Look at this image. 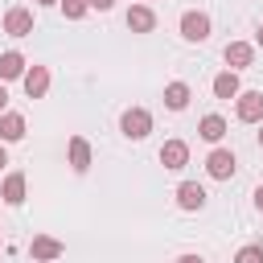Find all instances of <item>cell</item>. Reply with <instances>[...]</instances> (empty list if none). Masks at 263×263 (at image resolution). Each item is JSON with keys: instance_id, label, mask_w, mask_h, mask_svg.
Instances as JSON below:
<instances>
[{"instance_id": "6da1fadb", "label": "cell", "mask_w": 263, "mask_h": 263, "mask_svg": "<svg viewBox=\"0 0 263 263\" xmlns=\"http://www.w3.org/2000/svg\"><path fill=\"white\" fill-rule=\"evenodd\" d=\"M119 132H123L127 140H144V136L152 132V111H144V107H127V111L119 115Z\"/></svg>"}, {"instance_id": "7a4b0ae2", "label": "cell", "mask_w": 263, "mask_h": 263, "mask_svg": "<svg viewBox=\"0 0 263 263\" xmlns=\"http://www.w3.org/2000/svg\"><path fill=\"white\" fill-rule=\"evenodd\" d=\"M234 115L242 123H263V90H238L234 95Z\"/></svg>"}, {"instance_id": "3957f363", "label": "cell", "mask_w": 263, "mask_h": 263, "mask_svg": "<svg viewBox=\"0 0 263 263\" xmlns=\"http://www.w3.org/2000/svg\"><path fill=\"white\" fill-rule=\"evenodd\" d=\"M234 168H238V160H234V152H230V148H214V152L205 156V173H210L214 181H230V177H234Z\"/></svg>"}, {"instance_id": "277c9868", "label": "cell", "mask_w": 263, "mask_h": 263, "mask_svg": "<svg viewBox=\"0 0 263 263\" xmlns=\"http://www.w3.org/2000/svg\"><path fill=\"white\" fill-rule=\"evenodd\" d=\"M21 82H25L29 99H45V90H49V66H25Z\"/></svg>"}, {"instance_id": "5b68a950", "label": "cell", "mask_w": 263, "mask_h": 263, "mask_svg": "<svg viewBox=\"0 0 263 263\" xmlns=\"http://www.w3.org/2000/svg\"><path fill=\"white\" fill-rule=\"evenodd\" d=\"M181 37H185V41H205V37H210V16L197 12V8L185 12V16H181Z\"/></svg>"}, {"instance_id": "8992f818", "label": "cell", "mask_w": 263, "mask_h": 263, "mask_svg": "<svg viewBox=\"0 0 263 263\" xmlns=\"http://www.w3.org/2000/svg\"><path fill=\"white\" fill-rule=\"evenodd\" d=\"M160 164L173 168V173L185 168V164H189V144H185V140H164V144H160Z\"/></svg>"}, {"instance_id": "52a82bcc", "label": "cell", "mask_w": 263, "mask_h": 263, "mask_svg": "<svg viewBox=\"0 0 263 263\" xmlns=\"http://www.w3.org/2000/svg\"><path fill=\"white\" fill-rule=\"evenodd\" d=\"M4 33L8 37H29L33 33V12L29 8H8L4 12Z\"/></svg>"}, {"instance_id": "ba28073f", "label": "cell", "mask_w": 263, "mask_h": 263, "mask_svg": "<svg viewBox=\"0 0 263 263\" xmlns=\"http://www.w3.org/2000/svg\"><path fill=\"white\" fill-rule=\"evenodd\" d=\"M25 140V115L21 111H0V144Z\"/></svg>"}, {"instance_id": "9c48e42d", "label": "cell", "mask_w": 263, "mask_h": 263, "mask_svg": "<svg viewBox=\"0 0 263 263\" xmlns=\"http://www.w3.org/2000/svg\"><path fill=\"white\" fill-rule=\"evenodd\" d=\"M222 58H226V66H230V70H247V66L255 62V45H251V41H230Z\"/></svg>"}, {"instance_id": "30bf717a", "label": "cell", "mask_w": 263, "mask_h": 263, "mask_svg": "<svg viewBox=\"0 0 263 263\" xmlns=\"http://www.w3.org/2000/svg\"><path fill=\"white\" fill-rule=\"evenodd\" d=\"M66 152H70V168H74V173H86V168H90V140H86V136H70Z\"/></svg>"}, {"instance_id": "8fae6325", "label": "cell", "mask_w": 263, "mask_h": 263, "mask_svg": "<svg viewBox=\"0 0 263 263\" xmlns=\"http://www.w3.org/2000/svg\"><path fill=\"white\" fill-rule=\"evenodd\" d=\"M177 205L189 210V214L201 210V205H205V189H201L197 181H181V185H177Z\"/></svg>"}, {"instance_id": "7c38bea8", "label": "cell", "mask_w": 263, "mask_h": 263, "mask_svg": "<svg viewBox=\"0 0 263 263\" xmlns=\"http://www.w3.org/2000/svg\"><path fill=\"white\" fill-rule=\"evenodd\" d=\"M127 29H132V33H152V29H156V12H152L148 4H132V8H127Z\"/></svg>"}, {"instance_id": "4fadbf2b", "label": "cell", "mask_w": 263, "mask_h": 263, "mask_svg": "<svg viewBox=\"0 0 263 263\" xmlns=\"http://www.w3.org/2000/svg\"><path fill=\"white\" fill-rule=\"evenodd\" d=\"M29 251H33V259H37V263H53V259H62V251H66V247H62L58 238H49V234H37Z\"/></svg>"}, {"instance_id": "5bb4252c", "label": "cell", "mask_w": 263, "mask_h": 263, "mask_svg": "<svg viewBox=\"0 0 263 263\" xmlns=\"http://www.w3.org/2000/svg\"><path fill=\"white\" fill-rule=\"evenodd\" d=\"M25 189H29L25 173H8V177H4V185H0V197H4L8 205H21V201H25Z\"/></svg>"}, {"instance_id": "9a60e30c", "label": "cell", "mask_w": 263, "mask_h": 263, "mask_svg": "<svg viewBox=\"0 0 263 263\" xmlns=\"http://www.w3.org/2000/svg\"><path fill=\"white\" fill-rule=\"evenodd\" d=\"M25 53H16V49H4L0 53V82H12V78H21L25 74Z\"/></svg>"}, {"instance_id": "2e32d148", "label": "cell", "mask_w": 263, "mask_h": 263, "mask_svg": "<svg viewBox=\"0 0 263 263\" xmlns=\"http://www.w3.org/2000/svg\"><path fill=\"white\" fill-rule=\"evenodd\" d=\"M189 99H193L189 82H168V86H164V107H168V111H185Z\"/></svg>"}, {"instance_id": "e0dca14e", "label": "cell", "mask_w": 263, "mask_h": 263, "mask_svg": "<svg viewBox=\"0 0 263 263\" xmlns=\"http://www.w3.org/2000/svg\"><path fill=\"white\" fill-rule=\"evenodd\" d=\"M242 86H238V70H222L218 78H214V95L218 99H234Z\"/></svg>"}, {"instance_id": "ac0fdd59", "label": "cell", "mask_w": 263, "mask_h": 263, "mask_svg": "<svg viewBox=\"0 0 263 263\" xmlns=\"http://www.w3.org/2000/svg\"><path fill=\"white\" fill-rule=\"evenodd\" d=\"M197 136L210 140V144H218V140L226 136V119H222V115H205V119L197 123Z\"/></svg>"}, {"instance_id": "d6986e66", "label": "cell", "mask_w": 263, "mask_h": 263, "mask_svg": "<svg viewBox=\"0 0 263 263\" xmlns=\"http://www.w3.org/2000/svg\"><path fill=\"white\" fill-rule=\"evenodd\" d=\"M58 4H62L66 21H82V16L90 12V4H86V0H58Z\"/></svg>"}, {"instance_id": "ffe728a7", "label": "cell", "mask_w": 263, "mask_h": 263, "mask_svg": "<svg viewBox=\"0 0 263 263\" xmlns=\"http://www.w3.org/2000/svg\"><path fill=\"white\" fill-rule=\"evenodd\" d=\"M234 263H263V242H247V247H238Z\"/></svg>"}, {"instance_id": "44dd1931", "label": "cell", "mask_w": 263, "mask_h": 263, "mask_svg": "<svg viewBox=\"0 0 263 263\" xmlns=\"http://www.w3.org/2000/svg\"><path fill=\"white\" fill-rule=\"evenodd\" d=\"M90 8H99V12H107V8H115V0H86Z\"/></svg>"}, {"instance_id": "7402d4cb", "label": "cell", "mask_w": 263, "mask_h": 263, "mask_svg": "<svg viewBox=\"0 0 263 263\" xmlns=\"http://www.w3.org/2000/svg\"><path fill=\"white\" fill-rule=\"evenodd\" d=\"M255 210H259V214H263V185H259V189H255Z\"/></svg>"}, {"instance_id": "603a6c76", "label": "cell", "mask_w": 263, "mask_h": 263, "mask_svg": "<svg viewBox=\"0 0 263 263\" xmlns=\"http://www.w3.org/2000/svg\"><path fill=\"white\" fill-rule=\"evenodd\" d=\"M177 263H205V259H201V255H181Z\"/></svg>"}, {"instance_id": "cb8c5ba5", "label": "cell", "mask_w": 263, "mask_h": 263, "mask_svg": "<svg viewBox=\"0 0 263 263\" xmlns=\"http://www.w3.org/2000/svg\"><path fill=\"white\" fill-rule=\"evenodd\" d=\"M8 107V90H4V82H0V111Z\"/></svg>"}, {"instance_id": "d4e9b609", "label": "cell", "mask_w": 263, "mask_h": 263, "mask_svg": "<svg viewBox=\"0 0 263 263\" xmlns=\"http://www.w3.org/2000/svg\"><path fill=\"white\" fill-rule=\"evenodd\" d=\"M255 45H263V25H259V29H255Z\"/></svg>"}, {"instance_id": "484cf974", "label": "cell", "mask_w": 263, "mask_h": 263, "mask_svg": "<svg viewBox=\"0 0 263 263\" xmlns=\"http://www.w3.org/2000/svg\"><path fill=\"white\" fill-rule=\"evenodd\" d=\"M4 164H8V152H4V144H0V168H4Z\"/></svg>"}, {"instance_id": "4316f807", "label": "cell", "mask_w": 263, "mask_h": 263, "mask_svg": "<svg viewBox=\"0 0 263 263\" xmlns=\"http://www.w3.org/2000/svg\"><path fill=\"white\" fill-rule=\"evenodd\" d=\"M259 148H263V123H259Z\"/></svg>"}, {"instance_id": "83f0119b", "label": "cell", "mask_w": 263, "mask_h": 263, "mask_svg": "<svg viewBox=\"0 0 263 263\" xmlns=\"http://www.w3.org/2000/svg\"><path fill=\"white\" fill-rule=\"evenodd\" d=\"M37 4H58V0H37Z\"/></svg>"}]
</instances>
